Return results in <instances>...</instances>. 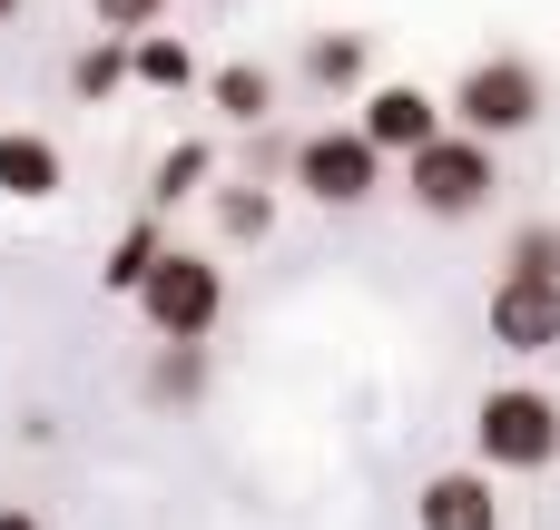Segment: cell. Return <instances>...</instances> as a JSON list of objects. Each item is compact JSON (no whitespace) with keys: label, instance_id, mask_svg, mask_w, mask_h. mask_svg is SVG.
<instances>
[{"label":"cell","instance_id":"15","mask_svg":"<svg viewBox=\"0 0 560 530\" xmlns=\"http://www.w3.org/2000/svg\"><path fill=\"white\" fill-rule=\"evenodd\" d=\"M158 256H167V236H158V226H128V236L108 246V266H98V285H108V295H138V275H148Z\"/></svg>","mask_w":560,"mask_h":530},{"label":"cell","instance_id":"3","mask_svg":"<svg viewBox=\"0 0 560 530\" xmlns=\"http://www.w3.org/2000/svg\"><path fill=\"white\" fill-rule=\"evenodd\" d=\"M472 472L492 482V472H551L560 462V403L541 384H492L482 403H472Z\"/></svg>","mask_w":560,"mask_h":530},{"label":"cell","instance_id":"14","mask_svg":"<svg viewBox=\"0 0 560 530\" xmlns=\"http://www.w3.org/2000/svg\"><path fill=\"white\" fill-rule=\"evenodd\" d=\"M69 89H79L89 108H98V98H118V89H128V39H89V49L69 59Z\"/></svg>","mask_w":560,"mask_h":530},{"label":"cell","instance_id":"21","mask_svg":"<svg viewBox=\"0 0 560 530\" xmlns=\"http://www.w3.org/2000/svg\"><path fill=\"white\" fill-rule=\"evenodd\" d=\"M20 10H30V0H0V30H10V20H20Z\"/></svg>","mask_w":560,"mask_h":530},{"label":"cell","instance_id":"2","mask_svg":"<svg viewBox=\"0 0 560 530\" xmlns=\"http://www.w3.org/2000/svg\"><path fill=\"white\" fill-rule=\"evenodd\" d=\"M138 325L158 334V344H207L217 334V315H226V266L217 256H197V246H167L148 275H138Z\"/></svg>","mask_w":560,"mask_h":530},{"label":"cell","instance_id":"9","mask_svg":"<svg viewBox=\"0 0 560 530\" xmlns=\"http://www.w3.org/2000/svg\"><path fill=\"white\" fill-rule=\"evenodd\" d=\"M59 187H69V157L39 128H0V197L10 207H49Z\"/></svg>","mask_w":560,"mask_h":530},{"label":"cell","instance_id":"17","mask_svg":"<svg viewBox=\"0 0 560 530\" xmlns=\"http://www.w3.org/2000/svg\"><path fill=\"white\" fill-rule=\"evenodd\" d=\"M217 226H226V236H276V197H266V187H226V197H217Z\"/></svg>","mask_w":560,"mask_h":530},{"label":"cell","instance_id":"5","mask_svg":"<svg viewBox=\"0 0 560 530\" xmlns=\"http://www.w3.org/2000/svg\"><path fill=\"white\" fill-rule=\"evenodd\" d=\"M295 187L315 207H374L384 197V157L354 128H315V138H295Z\"/></svg>","mask_w":560,"mask_h":530},{"label":"cell","instance_id":"16","mask_svg":"<svg viewBox=\"0 0 560 530\" xmlns=\"http://www.w3.org/2000/svg\"><path fill=\"white\" fill-rule=\"evenodd\" d=\"M148 393H158V403H197V393H207L197 344H167V354H158V374H148Z\"/></svg>","mask_w":560,"mask_h":530},{"label":"cell","instance_id":"7","mask_svg":"<svg viewBox=\"0 0 560 530\" xmlns=\"http://www.w3.org/2000/svg\"><path fill=\"white\" fill-rule=\"evenodd\" d=\"M482 315L502 354H560V275H492Z\"/></svg>","mask_w":560,"mask_h":530},{"label":"cell","instance_id":"20","mask_svg":"<svg viewBox=\"0 0 560 530\" xmlns=\"http://www.w3.org/2000/svg\"><path fill=\"white\" fill-rule=\"evenodd\" d=\"M0 530H39V511L30 502H0Z\"/></svg>","mask_w":560,"mask_h":530},{"label":"cell","instance_id":"1","mask_svg":"<svg viewBox=\"0 0 560 530\" xmlns=\"http://www.w3.org/2000/svg\"><path fill=\"white\" fill-rule=\"evenodd\" d=\"M541 108H551L541 69H532V59H512V49H492V59H472V69L453 79V98H443V128H453V138H482V148H502V138H522V128H541Z\"/></svg>","mask_w":560,"mask_h":530},{"label":"cell","instance_id":"12","mask_svg":"<svg viewBox=\"0 0 560 530\" xmlns=\"http://www.w3.org/2000/svg\"><path fill=\"white\" fill-rule=\"evenodd\" d=\"M207 167H217V148H207V138H177V148L148 167V197H158V207H177V197H197V187H207Z\"/></svg>","mask_w":560,"mask_h":530},{"label":"cell","instance_id":"18","mask_svg":"<svg viewBox=\"0 0 560 530\" xmlns=\"http://www.w3.org/2000/svg\"><path fill=\"white\" fill-rule=\"evenodd\" d=\"M512 275H560V226H522L512 236Z\"/></svg>","mask_w":560,"mask_h":530},{"label":"cell","instance_id":"6","mask_svg":"<svg viewBox=\"0 0 560 530\" xmlns=\"http://www.w3.org/2000/svg\"><path fill=\"white\" fill-rule=\"evenodd\" d=\"M354 138H364L374 157H413V148L443 138V98H433L423 79H374L364 108H354Z\"/></svg>","mask_w":560,"mask_h":530},{"label":"cell","instance_id":"19","mask_svg":"<svg viewBox=\"0 0 560 530\" xmlns=\"http://www.w3.org/2000/svg\"><path fill=\"white\" fill-rule=\"evenodd\" d=\"M89 10H98V30H108V39H138V30H158V10H167V0H89Z\"/></svg>","mask_w":560,"mask_h":530},{"label":"cell","instance_id":"11","mask_svg":"<svg viewBox=\"0 0 560 530\" xmlns=\"http://www.w3.org/2000/svg\"><path fill=\"white\" fill-rule=\"evenodd\" d=\"M128 79L158 89V98H177V89H197V49L167 39V30H138V39H128Z\"/></svg>","mask_w":560,"mask_h":530},{"label":"cell","instance_id":"10","mask_svg":"<svg viewBox=\"0 0 560 530\" xmlns=\"http://www.w3.org/2000/svg\"><path fill=\"white\" fill-rule=\"evenodd\" d=\"M197 89H207V108H217L226 128H266V108H276V69H256V59L197 69Z\"/></svg>","mask_w":560,"mask_h":530},{"label":"cell","instance_id":"8","mask_svg":"<svg viewBox=\"0 0 560 530\" xmlns=\"http://www.w3.org/2000/svg\"><path fill=\"white\" fill-rule=\"evenodd\" d=\"M413 530H502V492L482 472H433L413 492Z\"/></svg>","mask_w":560,"mask_h":530},{"label":"cell","instance_id":"13","mask_svg":"<svg viewBox=\"0 0 560 530\" xmlns=\"http://www.w3.org/2000/svg\"><path fill=\"white\" fill-rule=\"evenodd\" d=\"M305 79L315 89H364V30H325L305 49Z\"/></svg>","mask_w":560,"mask_h":530},{"label":"cell","instance_id":"4","mask_svg":"<svg viewBox=\"0 0 560 530\" xmlns=\"http://www.w3.org/2000/svg\"><path fill=\"white\" fill-rule=\"evenodd\" d=\"M492 187H502V148H482V138H453V128H443L433 148L404 157V197H413V216L463 226V216L492 207Z\"/></svg>","mask_w":560,"mask_h":530}]
</instances>
